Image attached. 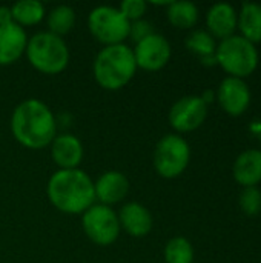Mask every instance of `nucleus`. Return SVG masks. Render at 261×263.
<instances>
[{"label": "nucleus", "mask_w": 261, "mask_h": 263, "mask_svg": "<svg viewBox=\"0 0 261 263\" xmlns=\"http://www.w3.org/2000/svg\"><path fill=\"white\" fill-rule=\"evenodd\" d=\"M12 137L26 149H43L57 136V119L52 109L38 99L20 102L9 120Z\"/></svg>", "instance_id": "f257e3e1"}, {"label": "nucleus", "mask_w": 261, "mask_h": 263, "mask_svg": "<svg viewBox=\"0 0 261 263\" xmlns=\"http://www.w3.org/2000/svg\"><path fill=\"white\" fill-rule=\"evenodd\" d=\"M51 205L69 216H82L95 203L94 180L83 170H57L46 183Z\"/></svg>", "instance_id": "f03ea898"}, {"label": "nucleus", "mask_w": 261, "mask_h": 263, "mask_svg": "<svg viewBox=\"0 0 261 263\" xmlns=\"http://www.w3.org/2000/svg\"><path fill=\"white\" fill-rule=\"evenodd\" d=\"M95 83L106 91L123 89L137 74L132 48L126 43L103 46L92 63Z\"/></svg>", "instance_id": "7ed1b4c3"}, {"label": "nucleus", "mask_w": 261, "mask_h": 263, "mask_svg": "<svg viewBox=\"0 0 261 263\" xmlns=\"http://www.w3.org/2000/svg\"><path fill=\"white\" fill-rule=\"evenodd\" d=\"M25 55L29 65L45 76H57L63 72L71 59L65 39L49 31H40L31 35L28 39Z\"/></svg>", "instance_id": "20e7f679"}, {"label": "nucleus", "mask_w": 261, "mask_h": 263, "mask_svg": "<svg viewBox=\"0 0 261 263\" xmlns=\"http://www.w3.org/2000/svg\"><path fill=\"white\" fill-rule=\"evenodd\" d=\"M215 59L217 65H220L229 77L237 79H245L254 74L260 62L255 45L235 34L217 45Z\"/></svg>", "instance_id": "39448f33"}, {"label": "nucleus", "mask_w": 261, "mask_h": 263, "mask_svg": "<svg viewBox=\"0 0 261 263\" xmlns=\"http://www.w3.org/2000/svg\"><path fill=\"white\" fill-rule=\"evenodd\" d=\"M191 162V146L180 134L163 136L154 149V170L163 179L180 177Z\"/></svg>", "instance_id": "423d86ee"}, {"label": "nucleus", "mask_w": 261, "mask_h": 263, "mask_svg": "<svg viewBox=\"0 0 261 263\" xmlns=\"http://www.w3.org/2000/svg\"><path fill=\"white\" fill-rule=\"evenodd\" d=\"M129 22L117 6L100 5L88 14V29L103 46L122 45L129 37Z\"/></svg>", "instance_id": "0eeeda50"}, {"label": "nucleus", "mask_w": 261, "mask_h": 263, "mask_svg": "<svg viewBox=\"0 0 261 263\" xmlns=\"http://www.w3.org/2000/svg\"><path fill=\"white\" fill-rule=\"evenodd\" d=\"M82 228L85 236L98 247H111L122 233L117 213L97 202L82 214Z\"/></svg>", "instance_id": "6e6552de"}, {"label": "nucleus", "mask_w": 261, "mask_h": 263, "mask_svg": "<svg viewBox=\"0 0 261 263\" xmlns=\"http://www.w3.org/2000/svg\"><path fill=\"white\" fill-rule=\"evenodd\" d=\"M132 52L137 69H143L148 72H157L163 69L172 57L169 40L157 31L135 43Z\"/></svg>", "instance_id": "1a4fd4ad"}, {"label": "nucleus", "mask_w": 261, "mask_h": 263, "mask_svg": "<svg viewBox=\"0 0 261 263\" xmlns=\"http://www.w3.org/2000/svg\"><path fill=\"white\" fill-rule=\"evenodd\" d=\"M208 117V105L200 96H185L169 109L168 120L175 134H186L198 129Z\"/></svg>", "instance_id": "9d476101"}, {"label": "nucleus", "mask_w": 261, "mask_h": 263, "mask_svg": "<svg viewBox=\"0 0 261 263\" xmlns=\"http://www.w3.org/2000/svg\"><path fill=\"white\" fill-rule=\"evenodd\" d=\"M215 96L222 109L232 117L245 114L251 105V89L243 79L228 76L222 80Z\"/></svg>", "instance_id": "9b49d317"}, {"label": "nucleus", "mask_w": 261, "mask_h": 263, "mask_svg": "<svg viewBox=\"0 0 261 263\" xmlns=\"http://www.w3.org/2000/svg\"><path fill=\"white\" fill-rule=\"evenodd\" d=\"M49 149L51 159L58 166V170H77L83 162V143L77 136L71 133L57 134L51 142Z\"/></svg>", "instance_id": "f8f14e48"}, {"label": "nucleus", "mask_w": 261, "mask_h": 263, "mask_svg": "<svg viewBox=\"0 0 261 263\" xmlns=\"http://www.w3.org/2000/svg\"><path fill=\"white\" fill-rule=\"evenodd\" d=\"M94 193H95V202L114 206L125 200V197L129 193V180L128 177L117 170L105 171L98 179L94 182Z\"/></svg>", "instance_id": "ddd939ff"}, {"label": "nucleus", "mask_w": 261, "mask_h": 263, "mask_svg": "<svg viewBox=\"0 0 261 263\" xmlns=\"http://www.w3.org/2000/svg\"><path fill=\"white\" fill-rule=\"evenodd\" d=\"M117 216H118L122 231H125L131 237L142 239V237H146L152 231V227H154L152 214L145 205L138 202L125 203L117 213Z\"/></svg>", "instance_id": "4468645a"}, {"label": "nucleus", "mask_w": 261, "mask_h": 263, "mask_svg": "<svg viewBox=\"0 0 261 263\" xmlns=\"http://www.w3.org/2000/svg\"><path fill=\"white\" fill-rule=\"evenodd\" d=\"M26 29L14 22L0 26V66H11L18 62L28 46Z\"/></svg>", "instance_id": "2eb2a0df"}, {"label": "nucleus", "mask_w": 261, "mask_h": 263, "mask_svg": "<svg viewBox=\"0 0 261 263\" xmlns=\"http://www.w3.org/2000/svg\"><path fill=\"white\" fill-rule=\"evenodd\" d=\"M238 12L229 3H215L206 12V26L208 32L214 39L225 40L234 35L237 29Z\"/></svg>", "instance_id": "dca6fc26"}, {"label": "nucleus", "mask_w": 261, "mask_h": 263, "mask_svg": "<svg viewBox=\"0 0 261 263\" xmlns=\"http://www.w3.org/2000/svg\"><path fill=\"white\" fill-rule=\"evenodd\" d=\"M234 179L243 188L257 186L261 182V151L246 149L243 151L234 163Z\"/></svg>", "instance_id": "f3484780"}, {"label": "nucleus", "mask_w": 261, "mask_h": 263, "mask_svg": "<svg viewBox=\"0 0 261 263\" xmlns=\"http://www.w3.org/2000/svg\"><path fill=\"white\" fill-rule=\"evenodd\" d=\"M237 28L242 31V37L251 43L261 42V5L254 2H245L238 12Z\"/></svg>", "instance_id": "a211bd4d"}, {"label": "nucleus", "mask_w": 261, "mask_h": 263, "mask_svg": "<svg viewBox=\"0 0 261 263\" xmlns=\"http://www.w3.org/2000/svg\"><path fill=\"white\" fill-rule=\"evenodd\" d=\"M12 22L23 29L38 25L46 17V8L38 0H20L11 6Z\"/></svg>", "instance_id": "6ab92c4d"}, {"label": "nucleus", "mask_w": 261, "mask_h": 263, "mask_svg": "<svg viewBox=\"0 0 261 263\" xmlns=\"http://www.w3.org/2000/svg\"><path fill=\"white\" fill-rule=\"evenodd\" d=\"M166 17L168 22L178 29H192L200 17V11L195 3L180 0L171 2L166 6Z\"/></svg>", "instance_id": "aec40b11"}, {"label": "nucleus", "mask_w": 261, "mask_h": 263, "mask_svg": "<svg viewBox=\"0 0 261 263\" xmlns=\"http://www.w3.org/2000/svg\"><path fill=\"white\" fill-rule=\"evenodd\" d=\"M46 26L49 32L63 37L68 32L72 31V28L75 26V11L72 6L69 5H57L54 6L51 11L46 12Z\"/></svg>", "instance_id": "412c9836"}, {"label": "nucleus", "mask_w": 261, "mask_h": 263, "mask_svg": "<svg viewBox=\"0 0 261 263\" xmlns=\"http://www.w3.org/2000/svg\"><path fill=\"white\" fill-rule=\"evenodd\" d=\"M165 263H192L194 247L186 237H172L168 240L163 250Z\"/></svg>", "instance_id": "4be33fe9"}, {"label": "nucleus", "mask_w": 261, "mask_h": 263, "mask_svg": "<svg viewBox=\"0 0 261 263\" xmlns=\"http://www.w3.org/2000/svg\"><path fill=\"white\" fill-rule=\"evenodd\" d=\"M186 48L198 55L200 60L208 59V57H214L215 55V49H217V42L215 39L205 29H197L192 31L188 39H186Z\"/></svg>", "instance_id": "5701e85b"}, {"label": "nucleus", "mask_w": 261, "mask_h": 263, "mask_svg": "<svg viewBox=\"0 0 261 263\" xmlns=\"http://www.w3.org/2000/svg\"><path fill=\"white\" fill-rule=\"evenodd\" d=\"M238 202L242 211L248 216H258L261 213V191L257 186L245 188Z\"/></svg>", "instance_id": "b1692460"}, {"label": "nucleus", "mask_w": 261, "mask_h": 263, "mask_svg": "<svg viewBox=\"0 0 261 263\" xmlns=\"http://www.w3.org/2000/svg\"><path fill=\"white\" fill-rule=\"evenodd\" d=\"M117 8L131 23V22H137V20L145 18L146 11H148V2H145V0H123Z\"/></svg>", "instance_id": "393cba45"}, {"label": "nucleus", "mask_w": 261, "mask_h": 263, "mask_svg": "<svg viewBox=\"0 0 261 263\" xmlns=\"http://www.w3.org/2000/svg\"><path fill=\"white\" fill-rule=\"evenodd\" d=\"M152 32H155L152 23L146 18L137 20V22H131L129 25V37L134 43H138L140 40L146 39L148 35H151Z\"/></svg>", "instance_id": "a878e982"}, {"label": "nucleus", "mask_w": 261, "mask_h": 263, "mask_svg": "<svg viewBox=\"0 0 261 263\" xmlns=\"http://www.w3.org/2000/svg\"><path fill=\"white\" fill-rule=\"evenodd\" d=\"M12 22V14H11V6H0V26L2 25H8Z\"/></svg>", "instance_id": "bb28decb"}, {"label": "nucleus", "mask_w": 261, "mask_h": 263, "mask_svg": "<svg viewBox=\"0 0 261 263\" xmlns=\"http://www.w3.org/2000/svg\"><path fill=\"white\" fill-rule=\"evenodd\" d=\"M202 99H203V102L206 103V105H209V103H212L214 102V99H217V96H215V92L212 91V89H206L202 96H200Z\"/></svg>", "instance_id": "cd10ccee"}]
</instances>
